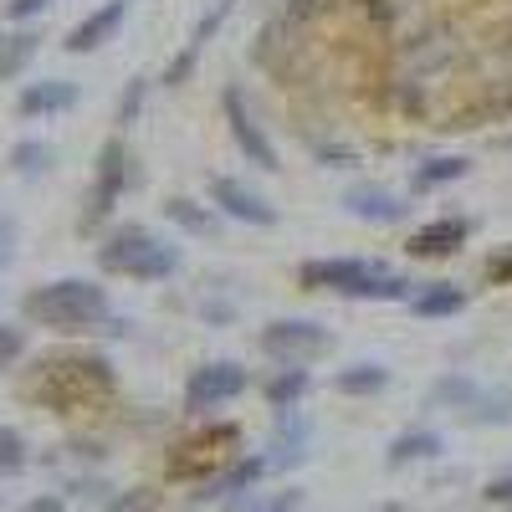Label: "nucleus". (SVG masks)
<instances>
[{
    "label": "nucleus",
    "instance_id": "obj_34",
    "mask_svg": "<svg viewBox=\"0 0 512 512\" xmlns=\"http://www.w3.org/2000/svg\"><path fill=\"white\" fill-rule=\"evenodd\" d=\"M487 282L492 287H512V246L497 251V256H487Z\"/></svg>",
    "mask_w": 512,
    "mask_h": 512
},
{
    "label": "nucleus",
    "instance_id": "obj_26",
    "mask_svg": "<svg viewBox=\"0 0 512 512\" xmlns=\"http://www.w3.org/2000/svg\"><path fill=\"white\" fill-rule=\"evenodd\" d=\"M57 154H52V144H41V139H26V144H16L11 149V164H16V175H41Z\"/></svg>",
    "mask_w": 512,
    "mask_h": 512
},
{
    "label": "nucleus",
    "instance_id": "obj_41",
    "mask_svg": "<svg viewBox=\"0 0 512 512\" xmlns=\"http://www.w3.org/2000/svg\"><path fill=\"white\" fill-rule=\"evenodd\" d=\"M374 512H405L400 502H384V507H374Z\"/></svg>",
    "mask_w": 512,
    "mask_h": 512
},
{
    "label": "nucleus",
    "instance_id": "obj_39",
    "mask_svg": "<svg viewBox=\"0 0 512 512\" xmlns=\"http://www.w3.org/2000/svg\"><path fill=\"white\" fill-rule=\"evenodd\" d=\"M26 512H62V502L57 497H36V502H26Z\"/></svg>",
    "mask_w": 512,
    "mask_h": 512
},
{
    "label": "nucleus",
    "instance_id": "obj_5",
    "mask_svg": "<svg viewBox=\"0 0 512 512\" xmlns=\"http://www.w3.org/2000/svg\"><path fill=\"white\" fill-rule=\"evenodd\" d=\"M241 456V425L236 420H216V425H200V431L180 436L164 456V472L175 482H210Z\"/></svg>",
    "mask_w": 512,
    "mask_h": 512
},
{
    "label": "nucleus",
    "instance_id": "obj_31",
    "mask_svg": "<svg viewBox=\"0 0 512 512\" xmlns=\"http://www.w3.org/2000/svg\"><path fill=\"white\" fill-rule=\"evenodd\" d=\"M21 354H26V333L11 328V323H0V369H11Z\"/></svg>",
    "mask_w": 512,
    "mask_h": 512
},
{
    "label": "nucleus",
    "instance_id": "obj_20",
    "mask_svg": "<svg viewBox=\"0 0 512 512\" xmlns=\"http://www.w3.org/2000/svg\"><path fill=\"white\" fill-rule=\"evenodd\" d=\"M466 169H472V159H466V154H436V159H420V164L410 169V190H415V195H436V190H446V185L466 180Z\"/></svg>",
    "mask_w": 512,
    "mask_h": 512
},
{
    "label": "nucleus",
    "instance_id": "obj_37",
    "mask_svg": "<svg viewBox=\"0 0 512 512\" xmlns=\"http://www.w3.org/2000/svg\"><path fill=\"white\" fill-rule=\"evenodd\" d=\"M200 313H205V323H231V313H236V308H231V303H205Z\"/></svg>",
    "mask_w": 512,
    "mask_h": 512
},
{
    "label": "nucleus",
    "instance_id": "obj_9",
    "mask_svg": "<svg viewBox=\"0 0 512 512\" xmlns=\"http://www.w3.org/2000/svg\"><path fill=\"white\" fill-rule=\"evenodd\" d=\"M246 390H251L246 364H236V359H210V364L190 369V379H185V410H190V415H216V410H226L231 400H241Z\"/></svg>",
    "mask_w": 512,
    "mask_h": 512
},
{
    "label": "nucleus",
    "instance_id": "obj_17",
    "mask_svg": "<svg viewBox=\"0 0 512 512\" xmlns=\"http://www.w3.org/2000/svg\"><path fill=\"white\" fill-rule=\"evenodd\" d=\"M441 451H446V436L441 431H431V425H410V431H400L390 441L384 466H390V472H405V466H415V461H436Z\"/></svg>",
    "mask_w": 512,
    "mask_h": 512
},
{
    "label": "nucleus",
    "instance_id": "obj_1",
    "mask_svg": "<svg viewBox=\"0 0 512 512\" xmlns=\"http://www.w3.org/2000/svg\"><path fill=\"white\" fill-rule=\"evenodd\" d=\"M26 395L41 400L47 410H93L118 395V374L103 354H52L36 364V379L26 384Z\"/></svg>",
    "mask_w": 512,
    "mask_h": 512
},
{
    "label": "nucleus",
    "instance_id": "obj_24",
    "mask_svg": "<svg viewBox=\"0 0 512 512\" xmlns=\"http://www.w3.org/2000/svg\"><path fill=\"white\" fill-rule=\"evenodd\" d=\"M36 47H41L36 31H6V36H0V82L21 77L36 62Z\"/></svg>",
    "mask_w": 512,
    "mask_h": 512
},
{
    "label": "nucleus",
    "instance_id": "obj_25",
    "mask_svg": "<svg viewBox=\"0 0 512 512\" xmlns=\"http://www.w3.org/2000/svg\"><path fill=\"white\" fill-rule=\"evenodd\" d=\"M482 384L477 379H466V374H446L441 384H436V400L451 410V415H466V420H472L477 415V405H482Z\"/></svg>",
    "mask_w": 512,
    "mask_h": 512
},
{
    "label": "nucleus",
    "instance_id": "obj_33",
    "mask_svg": "<svg viewBox=\"0 0 512 512\" xmlns=\"http://www.w3.org/2000/svg\"><path fill=\"white\" fill-rule=\"evenodd\" d=\"M354 11H359L369 26H390V21H395V6H390V0H354Z\"/></svg>",
    "mask_w": 512,
    "mask_h": 512
},
{
    "label": "nucleus",
    "instance_id": "obj_4",
    "mask_svg": "<svg viewBox=\"0 0 512 512\" xmlns=\"http://www.w3.org/2000/svg\"><path fill=\"white\" fill-rule=\"evenodd\" d=\"M98 267L108 277H134V282H164L180 272V251L169 246L164 236H154L149 226L128 221V226H113L98 246Z\"/></svg>",
    "mask_w": 512,
    "mask_h": 512
},
{
    "label": "nucleus",
    "instance_id": "obj_40",
    "mask_svg": "<svg viewBox=\"0 0 512 512\" xmlns=\"http://www.w3.org/2000/svg\"><path fill=\"white\" fill-rule=\"evenodd\" d=\"M6 246H11V231H6V226H0V262H6Z\"/></svg>",
    "mask_w": 512,
    "mask_h": 512
},
{
    "label": "nucleus",
    "instance_id": "obj_6",
    "mask_svg": "<svg viewBox=\"0 0 512 512\" xmlns=\"http://www.w3.org/2000/svg\"><path fill=\"white\" fill-rule=\"evenodd\" d=\"M134 180H139V169H134V149H128L118 134L98 149V164H93V190H88V200H82V216H77V231L82 236H93L108 216H113V205L134 190Z\"/></svg>",
    "mask_w": 512,
    "mask_h": 512
},
{
    "label": "nucleus",
    "instance_id": "obj_28",
    "mask_svg": "<svg viewBox=\"0 0 512 512\" xmlns=\"http://www.w3.org/2000/svg\"><path fill=\"white\" fill-rule=\"evenodd\" d=\"M26 466V441L21 431H11V425H0V477H11Z\"/></svg>",
    "mask_w": 512,
    "mask_h": 512
},
{
    "label": "nucleus",
    "instance_id": "obj_12",
    "mask_svg": "<svg viewBox=\"0 0 512 512\" xmlns=\"http://www.w3.org/2000/svg\"><path fill=\"white\" fill-rule=\"evenodd\" d=\"M231 11H236V0H216V6H210V11L195 21V31H190V41H185V52L164 67V88H180V82H190V77H195L200 52L210 47V36H216V31L226 26V16H231Z\"/></svg>",
    "mask_w": 512,
    "mask_h": 512
},
{
    "label": "nucleus",
    "instance_id": "obj_21",
    "mask_svg": "<svg viewBox=\"0 0 512 512\" xmlns=\"http://www.w3.org/2000/svg\"><path fill=\"white\" fill-rule=\"evenodd\" d=\"M405 308L415 318H456L466 308V287L461 282H420Z\"/></svg>",
    "mask_w": 512,
    "mask_h": 512
},
{
    "label": "nucleus",
    "instance_id": "obj_14",
    "mask_svg": "<svg viewBox=\"0 0 512 512\" xmlns=\"http://www.w3.org/2000/svg\"><path fill=\"white\" fill-rule=\"evenodd\" d=\"M123 16H128V0H103V6H98L93 16H82V21L67 31L62 47H67L72 57H82V52H98L103 41H113V36H118Z\"/></svg>",
    "mask_w": 512,
    "mask_h": 512
},
{
    "label": "nucleus",
    "instance_id": "obj_11",
    "mask_svg": "<svg viewBox=\"0 0 512 512\" xmlns=\"http://www.w3.org/2000/svg\"><path fill=\"white\" fill-rule=\"evenodd\" d=\"M466 241H472V221L466 216H436L420 231H410L405 251L415 256V262H446V256H456Z\"/></svg>",
    "mask_w": 512,
    "mask_h": 512
},
{
    "label": "nucleus",
    "instance_id": "obj_19",
    "mask_svg": "<svg viewBox=\"0 0 512 512\" xmlns=\"http://www.w3.org/2000/svg\"><path fill=\"white\" fill-rule=\"evenodd\" d=\"M313 390V369L308 364H277L272 379H262V400L282 415V410H297Z\"/></svg>",
    "mask_w": 512,
    "mask_h": 512
},
{
    "label": "nucleus",
    "instance_id": "obj_36",
    "mask_svg": "<svg viewBox=\"0 0 512 512\" xmlns=\"http://www.w3.org/2000/svg\"><path fill=\"white\" fill-rule=\"evenodd\" d=\"M47 6H52V0H6V16L11 21H36Z\"/></svg>",
    "mask_w": 512,
    "mask_h": 512
},
{
    "label": "nucleus",
    "instance_id": "obj_22",
    "mask_svg": "<svg viewBox=\"0 0 512 512\" xmlns=\"http://www.w3.org/2000/svg\"><path fill=\"white\" fill-rule=\"evenodd\" d=\"M390 364H379V359H359V364H349V369H338L333 374V390L338 395H349V400H369V395H379V390H390Z\"/></svg>",
    "mask_w": 512,
    "mask_h": 512
},
{
    "label": "nucleus",
    "instance_id": "obj_13",
    "mask_svg": "<svg viewBox=\"0 0 512 512\" xmlns=\"http://www.w3.org/2000/svg\"><path fill=\"white\" fill-rule=\"evenodd\" d=\"M272 472L267 456H236L231 466H221L210 482H200V502H231L241 492H256V482H262Z\"/></svg>",
    "mask_w": 512,
    "mask_h": 512
},
{
    "label": "nucleus",
    "instance_id": "obj_30",
    "mask_svg": "<svg viewBox=\"0 0 512 512\" xmlns=\"http://www.w3.org/2000/svg\"><path fill=\"white\" fill-rule=\"evenodd\" d=\"M323 11H333V0H287V6H282V16H287L292 26H308V21H318Z\"/></svg>",
    "mask_w": 512,
    "mask_h": 512
},
{
    "label": "nucleus",
    "instance_id": "obj_2",
    "mask_svg": "<svg viewBox=\"0 0 512 512\" xmlns=\"http://www.w3.org/2000/svg\"><path fill=\"white\" fill-rule=\"evenodd\" d=\"M297 287L354 297V303H410L415 297V282L405 272H390L369 256H313V262L297 267Z\"/></svg>",
    "mask_w": 512,
    "mask_h": 512
},
{
    "label": "nucleus",
    "instance_id": "obj_16",
    "mask_svg": "<svg viewBox=\"0 0 512 512\" xmlns=\"http://www.w3.org/2000/svg\"><path fill=\"white\" fill-rule=\"evenodd\" d=\"M67 108H77V82H67V77L26 82L21 98H16V113L21 118H52V113H67Z\"/></svg>",
    "mask_w": 512,
    "mask_h": 512
},
{
    "label": "nucleus",
    "instance_id": "obj_23",
    "mask_svg": "<svg viewBox=\"0 0 512 512\" xmlns=\"http://www.w3.org/2000/svg\"><path fill=\"white\" fill-rule=\"evenodd\" d=\"M164 216L175 221L185 236H200V241H210V236L221 231V210H216V205H200V200H190V195L164 200Z\"/></svg>",
    "mask_w": 512,
    "mask_h": 512
},
{
    "label": "nucleus",
    "instance_id": "obj_27",
    "mask_svg": "<svg viewBox=\"0 0 512 512\" xmlns=\"http://www.w3.org/2000/svg\"><path fill=\"white\" fill-rule=\"evenodd\" d=\"M103 512H169V507H164V497L154 487H134V492H118Z\"/></svg>",
    "mask_w": 512,
    "mask_h": 512
},
{
    "label": "nucleus",
    "instance_id": "obj_8",
    "mask_svg": "<svg viewBox=\"0 0 512 512\" xmlns=\"http://www.w3.org/2000/svg\"><path fill=\"white\" fill-rule=\"evenodd\" d=\"M221 118H226V134H231V144L256 164V169H267V175H277L282 169V154H277V144H272V134L262 128V118H256V108H251V98H246V88L241 82H226L221 88Z\"/></svg>",
    "mask_w": 512,
    "mask_h": 512
},
{
    "label": "nucleus",
    "instance_id": "obj_32",
    "mask_svg": "<svg viewBox=\"0 0 512 512\" xmlns=\"http://www.w3.org/2000/svg\"><path fill=\"white\" fill-rule=\"evenodd\" d=\"M482 502H487V507H502V512H512V472L492 477V482L482 487Z\"/></svg>",
    "mask_w": 512,
    "mask_h": 512
},
{
    "label": "nucleus",
    "instance_id": "obj_3",
    "mask_svg": "<svg viewBox=\"0 0 512 512\" xmlns=\"http://www.w3.org/2000/svg\"><path fill=\"white\" fill-rule=\"evenodd\" d=\"M21 313L41 328H57V333H93L113 318V303L93 277H57V282L31 287Z\"/></svg>",
    "mask_w": 512,
    "mask_h": 512
},
{
    "label": "nucleus",
    "instance_id": "obj_10",
    "mask_svg": "<svg viewBox=\"0 0 512 512\" xmlns=\"http://www.w3.org/2000/svg\"><path fill=\"white\" fill-rule=\"evenodd\" d=\"M205 195H210V205L221 210V216H231V221H241V226H262V231H272L282 216H277V205L267 200V195H256L246 180H236V175H205Z\"/></svg>",
    "mask_w": 512,
    "mask_h": 512
},
{
    "label": "nucleus",
    "instance_id": "obj_38",
    "mask_svg": "<svg viewBox=\"0 0 512 512\" xmlns=\"http://www.w3.org/2000/svg\"><path fill=\"white\" fill-rule=\"evenodd\" d=\"M256 507H262V497H256V492H241V497L226 502V512H256Z\"/></svg>",
    "mask_w": 512,
    "mask_h": 512
},
{
    "label": "nucleus",
    "instance_id": "obj_35",
    "mask_svg": "<svg viewBox=\"0 0 512 512\" xmlns=\"http://www.w3.org/2000/svg\"><path fill=\"white\" fill-rule=\"evenodd\" d=\"M297 507H303V492L287 487V492H277V497H262V507H256V512H297Z\"/></svg>",
    "mask_w": 512,
    "mask_h": 512
},
{
    "label": "nucleus",
    "instance_id": "obj_15",
    "mask_svg": "<svg viewBox=\"0 0 512 512\" xmlns=\"http://www.w3.org/2000/svg\"><path fill=\"white\" fill-rule=\"evenodd\" d=\"M344 210H349L354 221H369V226H400V221L410 216L405 195L379 190V185H354V190L344 195Z\"/></svg>",
    "mask_w": 512,
    "mask_h": 512
},
{
    "label": "nucleus",
    "instance_id": "obj_29",
    "mask_svg": "<svg viewBox=\"0 0 512 512\" xmlns=\"http://www.w3.org/2000/svg\"><path fill=\"white\" fill-rule=\"evenodd\" d=\"M144 98H149V82H144V77H134V82H128V93L118 98V118H113V123H118V128H128V123L139 118Z\"/></svg>",
    "mask_w": 512,
    "mask_h": 512
},
{
    "label": "nucleus",
    "instance_id": "obj_7",
    "mask_svg": "<svg viewBox=\"0 0 512 512\" xmlns=\"http://www.w3.org/2000/svg\"><path fill=\"white\" fill-rule=\"evenodd\" d=\"M256 349L272 364H318L333 354V333L318 318H272L256 333Z\"/></svg>",
    "mask_w": 512,
    "mask_h": 512
},
{
    "label": "nucleus",
    "instance_id": "obj_18",
    "mask_svg": "<svg viewBox=\"0 0 512 512\" xmlns=\"http://www.w3.org/2000/svg\"><path fill=\"white\" fill-rule=\"evenodd\" d=\"M308 441H313V425L297 415V410H282L277 415V436H272V472H287V466H297L308 456Z\"/></svg>",
    "mask_w": 512,
    "mask_h": 512
}]
</instances>
